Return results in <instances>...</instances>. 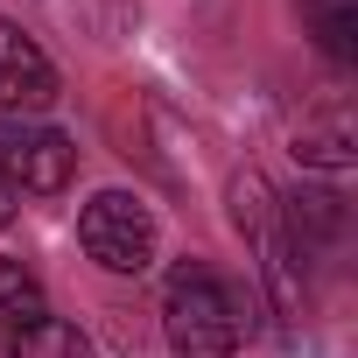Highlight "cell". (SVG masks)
Instances as JSON below:
<instances>
[{
    "label": "cell",
    "mask_w": 358,
    "mask_h": 358,
    "mask_svg": "<svg viewBox=\"0 0 358 358\" xmlns=\"http://www.w3.org/2000/svg\"><path fill=\"white\" fill-rule=\"evenodd\" d=\"M232 225L253 239V253H260V281L274 288V302L295 309V302H302V267H295L288 232H281V197L267 190V176H260V169L232 176Z\"/></svg>",
    "instance_id": "3"
},
{
    "label": "cell",
    "mask_w": 358,
    "mask_h": 358,
    "mask_svg": "<svg viewBox=\"0 0 358 358\" xmlns=\"http://www.w3.org/2000/svg\"><path fill=\"white\" fill-rule=\"evenodd\" d=\"M50 302H43V281L22 267V260H0V351H8L29 323H43Z\"/></svg>",
    "instance_id": "8"
},
{
    "label": "cell",
    "mask_w": 358,
    "mask_h": 358,
    "mask_svg": "<svg viewBox=\"0 0 358 358\" xmlns=\"http://www.w3.org/2000/svg\"><path fill=\"white\" fill-rule=\"evenodd\" d=\"M0 169H8V183L22 197H57V190H71V176H78V148L57 127L8 120V127H0Z\"/></svg>",
    "instance_id": "4"
},
{
    "label": "cell",
    "mask_w": 358,
    "mask_h": 358,
    "mask_svg": "<svg viewBox=\"0 0 358 358\" xmlns=\"http://www.w3.org/2000/svg\"><path fill=\"white\" fill-rule=\"evenodd\" d=\"M78 246L106 267V274H148L155 267V211L134 197V190H99L85 211H78Z\"/></svg>",
    "instance_id": "2"
},
{
    "label": "cell",
    "mask_w": 358,
    "mask_h": 358,
    "mask_svg": "<svg viewBox=\"0 0 358 358\" xmlns=\"http://www.w3.org/2000/svg\"><path fill=\"white\" fill-rule=\"evenodd\" d=\"M57 106V64L43 57V43L0 15V113L8 120H36Z\"/></svg>",
    "instance_id": "5"
},
{
    "label": "cell",
    "mask_w": 358,
    "mask_h": 358,
    "mask_svg": "<svg viewBox=\"0 0 358 358\" xmlns=\"http://www.w3.org/2000/svg\"><path fill=\"white\" fill-rule=\"evenodd\" d=\"M8 358H92V337L78 323H64V316H43L8 344Z\"/></svg>",
    "instance_id": "9"
},
{
    "label": "cell",
    "mask_w": 358,
    "mask_h": 358,
    "mask_svg": "<svg viewBox=\"0 0 358 358\" xmlns=\"http://www.w3.org/2000/svg\"><path fill=\"white\" fill-rule=\"evenodd\" d=\"M295 8L330 64H358V0H295Z\"/></svg>",
    "instance_id": "7"
},
{
    "label": "cell",
    "mask_w": 358,
    "mask_h": 358,
    "mask_svg": "<svg viewBox=\"0 0 358 358\" xmlns=\"http://www.w3.org/2000/svg\"><path fill=\"white\" fill-rule=\"evenodd\" d=\"M15 211H22V190L8 183V169H0V225H15Z\"/></svg>",
    "instance_id": "10"
},
{
    "label": "cell",
    "mask_w": 358,
    "mask_h": 358,
    "mask_svg": "<svg viewBox=\"0 0 358 358\" xmlns=\"http://www.w3.org/2000/svg\"><path fill=\"white\" fill-rule=\"evenodd\" d=\"M246 330H253V316H246V302H239V288L225 274H211L197 260H183L169 274V288H162V337H169L176 358H232L246 344Z\"/></svg>",
    "instance_id": "1"
},
{
    "label": "cell",
    "mask_w": 358,
    "mask_h": 358,
    "mask_svg": "<svg viewBox=\"0 0 358 358\" xmlns=\"http://www.w3.org/2000/svg\"><path fill=\"white\" fill-rule=\"evenodd\" d=\"M295 162L316 169V176H351L358 169V120L351 106H323L295 127Z\"/></svg>",
    "instance_id": "6"
}]
</instances>
